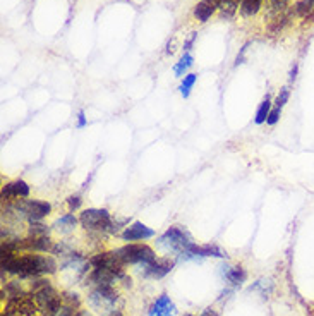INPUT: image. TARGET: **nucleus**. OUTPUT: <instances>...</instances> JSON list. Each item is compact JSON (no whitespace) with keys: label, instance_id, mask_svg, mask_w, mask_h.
I'll return each mask as SVG.
<instances>
[{"label":"nucleus","instance_id":"7ed1b4c3","mask_svg":"<svg viewBox=\"0 0 314 316\" xmlns=\"http://www.w3.org/2000/svg\"><path fill=\"white\" fill-rule=\"evenodd\" d=\"M192 239L184 229L181 227H170L165 234L158 239V246L163 248L165 251L179 253V254H188L190 246H192Z\"/></svg>","mask_w":314,"mask_h":316},{"label":"nucleus","instance_id":"39448f33","mask_svg":"<svg viewBox=\"0 0 314 316\" xmlns=\"http://www.w3.org/2000/svg\"><path fill=\"white\" fill-rule=\"evenodd\" d=\"M89 306L102 315H112L117 306V292L112 285H96V289L88 296Z\"/></svg>","mask_w":314,"mask_h":316},{"label":"nucleus","instance_id":"4be33fe9","mask_svg":"<svg viewBox=\"0 0 314 316\" xmlns=\"http://www.w3.org/2000/svg\"><path fill=\"white\" fill-rule=\"evenodd\" d=\"M81 201H83V199H81L79 196H70V198H67V204H69V208L72 211L81 206Z\"/></svg>","mask_w":314,"mask_h":316},{"label":"nucleus","instance_id":"2eb2a0df","mask_svg":"<svg viewBox=\"0 0 314 316\" xmlns=\"http://www.w3.org/2000/svg\"><path fill=\"white\" fill-rule=\"evenodd\" d=\"M225 277H227V280H229L232 285H241L242 282L246 280V271L242 268H239V266H235V268L227 270Z\"/></svg>","mask_w":314,"mask_h":316},{"label":"nucleus","instance_id":"f8f14e48","mask_svg":"<svg viewBox=\"0 0 314 316\" xmlns=\"http://www.w3.org/2000/svg\"><path fill=\"white\" fill-rule=\"evenodd\" d=\"M76 224H77V218L74 217V213H65L55 222L54 227H57L61 232H70V230H74Z\"/></svg>","mask_w":314,"mask_h":316},{"label":"nucleus","instance_id":"5701e85b","mask_svg":"<svg viewBox=\"0 0 314 316\" xmlns=\"http://www.w3.org/2000/svg\"><path fill=\"white\" fill-rule=\"evenodd\" d=\"M86 126V117H84V112L81 110L79 115H77V127H84Z\"/></svg>","mask_w":314,"mask_h":316},{"label":"nucleus","instance_id":"dca6fc26","mask_svg":"<svg viewBox=\"0 0 314 316\" xmlns=\"http://www.w3.org/2000/svg\"><path fill=\"white\" fill-rule=\"evenodd\" d=\"M289 0H266V10L270 16H280L283 9L287 7Z\"/></svg>","mask_w":314,"mask_h":316},{"label":"nucleus","instance_id":"6e6552de","mask_svg":"<svg viewBox=\"0 0 314 316\" xmlns=\"http://www.w3.org/2000/svg\"><path fill=\"white\" fill-rule=\"evenodd\" d=\"M29 196V186L24 181H14L3 186L2 199L3 201H14V199H22Z\"/></svg>","mask_w":314,"mask_h":316},{"label":"nucleus","instance_id":"1a4fd4ad","mask_svg":"<svg viewBox=\"0 0 314 316\" xmlns=\"http://www.w3.org/2000/svg\"><path fill=\"white\" fill-rule=\"evenodd\" d=\"M174 268V261H170L168 258L155 259L153 263H149L148 266H144V275L151 278H162Z\"/></svg>","mask_w":314,"mask_h":316},{"label":"nucleus","instance_id":"9b49d317","mask_svg":"<svg viewBox=\"0 0 314 316\" xmlns=\"http://www.w3.org/2000/svg\"><path fill=\"white\" fill-rule=\"evenodd\" d=\"M216 9H218V7L209 2V0H201L196 5V9H194V16H196V19L201 21V23H206L209 17L215 14Z\"/></svg>","mask_w":314,"mask_h":316},{"label":"nucleus","instance_id":"423d86ee","mask_svg":"<svg viewBox=\"0 0 314 316\" xmlns=\"http://www.w3.org/2000/svg\"><path fill=\"white\" fill-rule=\"evenodd\" d=\"M17 210L24 217L29 218V222H40L43 217L50 215L52 206L47 201H38V199H29V201H21L17 204Z\"/></svg>","mask_w":314,"mask_h":316},{"label":"nucleus","instance_id":"9d476101","mask_svg":"<svg viewBox=\"0 0 314 316\" xmlns=\"http://www.w3.org/2000/svg\"><path fill=\"white\" fill-rule=\"evenodd\" d=\"M175 306L170 301L168 296H160L158 299L153 303V306L149 308V315L148 316H174Z\"/></svg>","mask_w":314,"mask_h":316},{"label":"nucleus","instance_id":"f257e3e1","mask_svg":"<svg viewBox=\"0 0 314 316\" xmlns=\"http://www.w3.org/2000/svg\"><path fill=\"white\" fill-rule=\"evenodd\" d=\"M2 268L21 277H38L45 273H54L57 265L54 258L43 254H16L12 249L3 248Z\"/></svg>","mask_w":314,"mask_h":316},{"label":"nucleus","instance_id":"a211bd4d","mask_svg":"<svg viewBox=\"0 0 314 316\" xmlns=\"http://www.w3.org/2000/svg\"><path fill=\"white\" fill-rule=\"evenodd\" d=\"M192 64H194L192 55H190V54H186L184 57H182L181 61H179V64L174 67L175 74H177V76H184V72H186V70H188Z\"/></svg>","mask_w":314,"mask_h":316},{"label":"nucleus","instance_id":"6ab92c4d","mask_svg":"<svg viewBox=\"0 0 314 316\" xmlns=\"http://www.w3.org/2000/svg\"><path fill=\"white\" fill-rule=\"evenodd\" d=\"M196 79H197L196 74H188V76L184 77V81H182V84H181V93H182V96H184V98H188V96H189L190 88L194 86Z\"/></svg>","mask_w":314,"mask_h":316},{"label":"nucleus","instance_id":"b1692460","mask_svg":"<svg viewBox=\"0 0 314 316\" xmlns=\"http://www.w3.org/2000/svg\"><path fill=\"white\" fill-rule=\"evenodd\" d=\"M201 316H218V315H216L215 311H211V310H206V311H204V313L201 315Z\"/></svg>","mask_w":314,"mask_h":316},{"label":"nucleus","instance_id":"4468645a","mask_svg":"<svg viewBox=\"0 0 314 316\" xmlns=\"http://www.w3.org/2000/svg\"><path fill=\"white\" fill-rule=\"evenodd\" d=\"M261 3H263V0H242L241 2L242 16H246V17L254 16V14L261 9Z\"/></svg>","mask_w":314,"mask_h":316},{"label":"nucleus","instance_id":"f3484780","mask_svg":"<svg viewBox=\"0 0 314 316\" xmlns=\"http://www.w3.org/2000/svg\"><path fill=\"white\" fill-rule=\"evenodd\" d=\"M297 12L306 19H314V0H302L297 3Z\"/></svg>","mask_w":314,"mask_h":316},{"label":"nucleus","instance_id":"20e7f679","mask_svg":"<svg viewBox=\"0 0 314 316\" xmlns=\"http://www.w3.org/2000/svg\"><path fill=\"white\" fill-rule=\"evenodd\" d=\"M117 256L124 265H143L148 266L156 259V254L148 244H127V246L117 249Z\"/></svg>","mask_w":314,"mask_h":316},{"label":"nucleus","instance_id":"412c9836","mask_svg":"<svg viewBox=\"0 0 314 316\" xmlns=\"http://www.w3.org/2000/svg\"><path fill=\"white\" fill-rule=\"evenodd\" d=\"M280 114H282V109H278V107H273L270 115H268V119H266V124L268 126H275L276 122H278V119H280Z\"/></svg>","mask_w":314,"mask_h":316},{"label":"nucleus","instance_id":"0eeeda50","mask_svg":"<svg viewBox=\"0 0 314 316\" xmlns=\"http://www.w3.org/2000/svg\"><path fill=\"white\" fill-rule=\"evenodd\" d=\"M153 236H155V230L141 224V222H134L132 225L126 227V230L121 234V237L127 243H130V241H146L151 239Z\"/></svg>","mask_w":314,"mask_h":316},{"label":"nucleus","instance_id":"f03ea898","mask_svg":"<svg viewBox=\"0 0 314 316\" xmlns=\"http://www.w3.org/2000/svg\"><path fill=\"white\" fill-rule=\"evenodd\" d=\"M81 225L86 230H96V232H117L119 224L114 222L107 210H98V208H89L84 210L79 217Z\"/></svg>","mask_w":314,"mask_h":316},{"label":"nucleus","instance_id":"ddd939ff","mask_svg":"<svg viewBox=\"0 0 314 316\" xmlns=\"http://www.w3.org/2000/svg\"><path fill=\"white\" fill-rule=\"evenodd\" d=\"M270 112H271V100H270V96H266V98L259 103V107H257L254 122H256V124H264L266 119H268V115H270Z\"/></svg>","mask_w":314,"mask_h":316},{"label":"nucleus","instance_id":"aec40b11","mask_svg":"<svg viewBox=\"0 0 314 316\" xmlns=\"http://www.w3.org/2000/svg\"><path fill=\"white\" fill-rule=\"evenodd\" d=\"M289 96H290V90H289V88H282V90H280V93H278V96H276L275 107H278V109H283V105L287 103Z\"/></svg>","mask_w":314,"mask_h":316}]
</instances>
